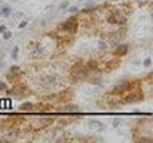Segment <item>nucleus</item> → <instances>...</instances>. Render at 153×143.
Segmentation results:
<instances>
[{"label":"nucleus","instance_id":"dca6fc26","mask_svg":"<svg viewBox=\"0 0 153 143\" xmlns=\"http://www.w3.org/2000/svg\"><path fill=\"white\" fill-rule=\"evenodd\" d=\"M26 26H27V21H21V22H19V29H24Z\"/></svg>","mask_w":153,"mask_h":143},{"label":"nucleus","instance_id":"0eeeda50","mask_svg":"<svg viewBox=\"0 0 153 143\" xmlns=\"http://www.w3.org/2000/svg\"><path fill=\"white\" fill-rule=\"evenodd\" d=\"M128 51H129V46L128 45H120V46H117V51H115V52H117L118 56H124Z\"/></svg>","mask_w":153,"mask_h":143},{"label":"nucleus","instance_id":"6e6552de","mask_svg":"<svg viewBox=\"0 0 153 143\" xmlns=\"http://www.w3.org/2000/svg\"><path fill=\"white\" fill-rule=\"evenodd\" d=\"M19 67H11V69H10V73H8V76L10 78H13V76H18L19 75Z\"/></svg>","mask_w":153,"mask_h":143},{"label":"nucleus","instance_id":"1a4fd4ad","mask_svg":"<svg viewBox=\"0 0 153 143\" xmlns=\"http://www.w3.org/2000/svg\"><path fill=\"white\" fill-rule=\"evenodd\" d=\"M18 52H19V48H18V46H14L13 49H11V57H13L14 60H16V57H18Z\"/></svg>","mask_w":153,"mask_h":143},{"label":"nucleus","instance_id":"20e7f679","mask_svg":"<svg viewBox=\"0 0 153 143\" xmlns=\"http://www.w3.org/2000/svg\"><path fill=\"white\" fill-rule=\"evenodd\" d=\"M126 89H129V81L128 80H123V81H120V83H117L113 86V92H117V94L123 92V91H126Z\"/></svg>","mask_w":153,"mask_h":143},{"label":"nucleus","instance_id":"ddd939ff","mask_svg":"<svg viewBox=\"0 0 153 143\" xmlns=\"http://www.w3.org/2000/svg\"><path fill=\"white\" fill-rule=\"evenodd\" d=\"M59 8H61V10H67V8H69V2H67V0H65V2H62V3L59 5Z\"/></svg>","mask_w":153,"mask_h":143},{"label":"nucleus","instance_id":"4468645a","mask_svg":"<svg viewBox=\"0 0 153 143\" xmlns=\"http://www.w3.org/2000/svg\"><path fill=\"white\" fill-rule=\"evenodd\" d=\"M152 65V59L148 57V59H145V62H143V67H150Z\"/></svg>","mask_w":153,"mask_h":143},{"label":"nucleus","instance_id":"f257e3e1","mask_svg":"<svg viewBox=\"0 0 153 143\" xmlns=\"http://www.w3.org/2000/svg\"><path fill=\"white\" fill-rule=\"evenodd\" d=\"M61 29H62V30H65V32L75 33L76 29H78V18H76V16L69 18L67 21H64V22L61 24Z\"/></svg>","mask_w":153,"mask_h":143},{"label":"nucleus","instance_id":"9b49d317","mask_svg":"<svg viewBox=\"0 0 153 143\" xmlns=\"http://www.w3.org/2000/svg\"><path fill=\"white\" fill-rule=\"evenodd\" d=\"M2 37H3V40H10V38H11V32H10V30H5V32L2 33Z\"/></svg>","mask_w":153,"mask_h":143},{"label":"nucleus","instance_id":"f03ea898","mask_svg":"<svg viewBox=\"0 0 153 143\" xmlns=\"http://www.w3.org/2000/svg\"><path fill=\"white\" fill-rule=\"evenodd\" d=\"M107 22L108 24H120V26H123V24L126 22V16H124L120 10H113V11L108 14Z\"/></svg>","mask_w":153,"mask_h":143},{"label":"nucleus","instance_id":"f3484780","mask_svg":"<svg viewBox=\"0 0 153 143\" xmlns=\"http://www.w3.org/2000/svg\"><path fill=\"white\" fill-rule=\"evenodd\" d=\"M5 89H7V84H5V83H0V91H5Z\"/></svg>","mask_w":153,"mask_h":143},{"label":"nucleus","instance_id":"2eb2a0df","mask_svg":"<svg viewBox=\"0 0 153 143\" xmlns=\"http://www.w3.org/2000/svg\"><path fill=\"white\" fill-rule=\"evenodd\" d=\"M69 11L75 14V13H78V8H76V7H70V8H69Z\"/></svg>","mask_w":153,"mask_h":143},{"label":"nucleus","instance_id":"a211bd4d","mask_svg":"<svg viewBox=\"0 0 153 143\" xmlns=\"http://www.w3.org/2000/svg\"><path fill=\"white\" fill-rule=\"evenodd\" d=\"M5 30H7V27H5V26H0V33H3Z\"/></svg>","mask_w":153,"mask_h":143},{"label":"nucleus","instance_id":"39448f33","mask_svg":"<svg viewBox=\"0 0 153 143\" xmlns=\"http://www.w3.org/2000/svg\"><path fill=\"white\" fill-rule=\"evenodd\" d=\"M143 99V94L140 92V91H136V92H132V94H128L126 95V102H137V100H142Z\"/></svg>","mask_w":153,"mask_h":143},{"label":"nucleus","instance_id":"423d86ee","mask_svg":"<svg viewBox=\"0 0 153 143\" xmlns=\"http://www.w3.org/2000/svg\"><path fill=\"white\" fill-rule=\"evenodd\" d=\"M0 16H3V18L11 16V8H10L8 5H3V7L0 8Z\"/></svg>","mask_w":153,"mask_h":143},{"label":"nucleus","instance_id":"f8f14e48","mask_svg":"<svg viewBox=\"0 0 153 143\" xmlns=\"http://www.w3.org/2000/svg\"><path fill=\"white\" fill-rule=\"evenodd\" d=\"M97 48H99V49H107V43H105V41H102V40H100L99 41V45H97Z\"/></svg>","mask_w":153,"mask_h":143},{"label":"nucleus","instance_id":"7ed1b4c3","mask_svg":"<svg viewBox=\"0 0 153 143\" xmlns=\"http://www.w3.org/2000/svg\"><path fill=\"white\" fill-rule=\"evenodd\" d=\"M88 73H89V70L86 69L85 65H81V64L75 65L74 69H72V76H74V80H78V81L85 80L86 76H88Z\"/></svg>","mask_w":153,"mask_h":143},{"label":"nucleus","instance_id":"9d476101","mask_svg":"<svg viewBox=\"0 0 153 143\" xmlns=\"http://www.w3.org/2000/svg\"><path fill=\"white\" fill-rule=\"evenodd\" d=\"M32 107H33V105H32L30 102H26V103H22V105H21V107H19V108H21V110H30Z\"/></svg>","mask_w":153,"mask_h":143}]
</instances>
